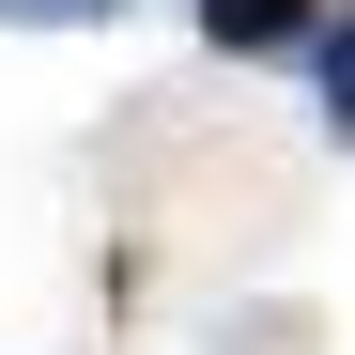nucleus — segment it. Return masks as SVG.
Returning <instances> with one entry per match:
<instances>
[{"instance_id":"obj_3","label":"nucleus","mask_w":355,"mask_h":355,"mask_svg":"<svg viewBox=\"0 0 355 355\" xmlns=\"http://www.w3.org/2000/svg\"><path fill=\"white\" fill-rule=\"evenodd\" d=\"M0 16H124V0H0Z\"/></svg>"},{"instance_id":"obj_2","label":"nucleus","mask_w":355,"mask_h":355,"mask_svg":"<svg viewBox=\"0 0 355 355\" xmlns=\"http://www.w3.org/2000/svg\"><path fill=\"white\" fill-rule=\"evenodd\" d=\"M309 78H324V124L355 139V0H324V31H309Z\"/></svg>"},{"instance_id":"obj_1","label":"nucleus","mask_w":355,"mask_h":355,"mask_svg":"<svg viewBox=\"0 0 355 355\" xmlns=\"http://www.w3.org/2000/svg\"><path fill=\"white\" fill-rule=\"evenodd\" d=\"M309 31H324V0H201V46H232V62H293Z\"/></svg>"}]
</instances>
